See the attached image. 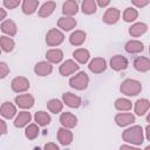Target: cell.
<instances>
[{"instance_id":"obj_1","label":"cell","mask_w":150,"mask_h":150,"mask_svg":"<svg viewBox=\"0 0 150 150\" xmlns=\"http://www.w3.org/2000/svg\"><path fill=\"white\" fill-rule=\"evenodd\" d=\"M123 141L135 144V145H141L144 141V135H143V129L139 125H134L131 128H128L127 130L123 131L122 134Z\"/></svg>"},{"instance_id":"obj_2","label":"cell","mask_w":150,"mask_h":150,"mask_svg":"<svg viewBox=\"0 0 150 150\" xmlns=\"http://www.w3.org/2000/svg\"><path fill=\"white\" fill-rule=\"evenodd\" d=\"M120 90L122 94L127 95V96H136L137 94L141 93L142 90V84L141 82H138L137 80L134 79H127L122 82Z\"/></svg>"},{"instance_id":"obj_3","label":"cell","mask_w":150,"mask_h":150,"mask_svg":"<svg viewBox=\"0 0 150 150\" xmlns=\"http://www.w3.org/2000/svg\"><path fill=\"white\" fill-rule=\"evenodd\" d=\"M89 83V77L84 71H80L79 74L74 75L73 77H70L69 80V84L71 88L77 89V90H83L88 87Z\"/></svg>"},{"instance_id":"obj_4","label":"cell","mask_w":150,"mask_h":150,"mask_svg":"<svg viewBox=\"0 0 150 150\" xmlns=\"http://www.w3.org/2000/svg\"><path fill=\"white\" fill-rule=\"evenodd\" d=\"M64 40V35L62 32H60L56 28H52L48 30L47 35H46V42L48 46L54 47V46H59L63 42Z\"/></svg>"},{"instance_id":"obj_5","label":"cell","mask_w":150,"mask_h":150,"mask_svg":"<svg viewBox=\"0 0 150 150\" xmlns=\"http://www.w3.org/2000/svg\"><path fill=\"white\" fill-rule=\"evenodd\" d=\"M11 87H12V90L15 93H23L29 89V81L23 76H18L13 79Z\"/></svg>"},{"instance_id":"obj_6","label":"cell","mask_w":150,"mask_h":150,"mask_svg":"<svg viewBox=\"0 0 150 150\" xmlns=\"http://www.w3.org/2000/svg\"><path fill=\"white\" fill-rule=\"evenodd\" d=\"M89 70L94 74H101L107 68V62L102 57H95L89 62Z\"/></svg>"},{"instance_id":"obj_7","label":"cell","mask_w":150,"mask_h":150,"mask_svg":"<svg viewBox=\"0 0 150 150\" xmlns=\"http://www.w3.org/2000/svg\"><path fill=\"white\" fill-rule=\"evenodd\" d=\"M15 103L22 109H29L34 105V97L29 94H22L15 97Z\"/></svg>"},{"instance_id":"obj_8","label":"cell","mask_w":150,"mask_h":150,"mask_svg":"<svg viewBox=\"0 0 150 150\" xmlns=\"http://www.w3.org/2000/svg\"><path fill=\"white\" fill-rule=\"evenodd\" d=\"M79 70V64L73 60H67L60 66V74L63 76H68Z\"/></svg>"},{"instance_id":"obj_9","label":"cell","mask_w":150,"mask_h":150,"mask_svg":"<svg viewBox=\"0 0 150 150\" xmlns=\"http://www.w3.org/2000/svg\"><path fill=\"white\" fill-rule=\"evenodd\" d=\"M60 123L66 129H71L77 124V118L71 112H62L60 116Z\"/></svg>"},{"instance_id":"obj_10","label":"cell","mask_w":150,"mask_h":150,"mask_svg":"<svg viewBox=\"0 0 150 150\" xmlns=\"http://www.w3.org/2000/svg\"><path fill=\"white\" fill-rule=\"evenodd\" d=\"M110 67L116 71L123 70L128 67V60L122 55H115L110 60Z\"/></svg>"},{"instance_id":"obj_11","label":"cell","mask_w":150,"mask_h":150,"mask_svg":"<svg viewBox=\"0 0 150 150\" xmlns=\"http://www.w3.org/2000/svg\"><path fill=\"white\" fill-rule=\"evenodd\" d=\"M120 15H121V12L117 9V8H109L105 11V13L103 14V21L108 25H114L120 19Z\"/></svg>"},{"instance_id":"obj_12","label":"cell","mask_w":150,"mask_h":150,"mask_svg":"<svg viewBox=\"0 0 150 150\" xmlns=\"http://www.w3.org/2000/svg\"><path fill=\"white\" fill-rule=\"evenodd\" d=\"M34 71L39 76H47L53 71V66L47 61H41V62L35 64Z\"/></svg>"},{"instance_id":"obj_13","label":"cell","mask_w":150,"mask_h":150,"mask_svg":"<svg viewBox=\"0 0 150 150\" xmlns=\"http://www.w3.org/2000/svg\"><path fill=\"white\" fill-rule=\"evenodd\" d=\"M115 122L120 127H127L135 122V116L130 112H121L115 116Z\"/></svg>"},{"instance_id":"obj_14","label":"cell","mask_w":150,"mask_h":150,"mask_svg":"<svg viewBox=\"0 0 150 150\" xmlns=\"http://www.w3.org/2000/svg\"><path fill=\"white\" fill-rule=\"evenodd\" d=\"M76 23H77L76 20L74 18H71V16H61L59 19V21H57L59 28H61L62 30H66V32L71 30L73 28H75Z\"/></svg>"},{"instance_id":"obj_15","label":"cell","mask_w":150,"mask_h":150,"mask_svg":"<svg viewBox=\"0 0 150 150\" xmlns=\"http://www.w3.org/2000/svg\"><path fill=\"white\" fill-rule=\"evenodd\" d=\"M62 98H63V102L66 103V105H68L70 108H79L82 103L81 98L73 93H64Z\"/></svg>"},{"instance_id":"obj_16","label":"cell","mask_w":150,"mask_h":150,"mask_svg":"<svg viewBox=\"0 0 150 150\" xmlns=\"http://www.w3.org/2000/svg\"><path fill=\"white\" fill-rule=\"evenodd\" d=\"M57 139L62 145H69L73 142V132L69 129L60 128L57 131Z\"/></svg>"},{"instance_id":"obj_17","label":"cell","mask_w":150,"mask_h":150,"mask_svg":"<svg viewBox=\"0 0 150 150\" xmlns=\"http://www.w3.org/2000/svg\"><path fill=\"white\" fill-rule=\"evenodd\" d=\"M0 114H1L5 118L11 120V118H13V117L15 116V114H16V108H15V105H14L13 103H11V102H4L2 105L0 107Z\"/></svg>"},{"instance_id":"obj_18","label":"cell","mask_w":150,"mask_h":150,"mask_svg":"<svg viewBox=\"0 0 150 150\" xmlns=\"http://www.w3.org/2000/svg\"><path fill=\"white\" fill-rule=\"evenodd\" d=\"M79 11V5L76 1L74 0H69V1H66L62 6V13L66 15V16H71L75 15Z\"/></svg>"},{"instance_id":"obj_19","label":"cell","mask_w":150,"mask_h":150,"mask_svg":"<svg viewBox=\"0 0 150 150\" xmlns=\"http://www.w3.org/2000/svg\"><path fill=\"white\" fill-rule=\"evenodd\" d=\"M134 67H135L136 70H138L141 73H145L150 69V60L148 57L138 56L134 61Z\"/></svg>"},{"instance_id":"obj_20","label":"cell","mask_w":150,"mask_h":150,"mask_svg":"<svg viewBox=\"0 0 150 150\" xmlns=\"http://www.w3.org/2000/svg\"><path fill=\"white\" fill-rule=\"evenodd\" d=\"M30 120H32L30 112H28V111H20L19 115L16 116L15 121H14V125L16 128H23V127H26L30 122Z\"/></svg>"},{"instance_id":"obj_21","label":"cell","mask_w":150,"mask_h":150,"mask_svg":"<svg viewBox=\"0 0 150 150\" xmlns=\"http://www.w3.org/2000/svg\"><path fill=\"white\" fill-rule=\"evenodd\" d=\"M125 50L127 53L129 54H137V53H141L143 49H144V46L141 41H137V40H130L125 43Z\"/></svg>"},{"instance_id":"obj_22","label":"cell","mask_w":150,"mask_h":150,"mask_svg":"<svg viewBox=\"0 0 150 150\" xmlns=\"http://www.w3.org/2000/svg\"><path fill=\"white\" fill-rule=\"evenodd\" d=\"M46 57L49 63H59L63 59V53L61 49H57V48L49 49L46 54Z\"/></svg>"},{"instance_id":"obj_23","label":"cell","mask_w":150,"mask_h":150,"mask_svg":"<svg viewBox=\"0 0 150 150\" xmlns=\"http://www.w3.org/2000/svg\"><path fill=\"white\" fill-rule=\"evenodd\" d=\"M1 30L9 36H14L18 32V27L13 20H5L1 23Z\"/></svg>"},{"instance_id":"obj_24","label":"cell","mask_w":150,"mask_h":150,"mask_svg":"<svg viewBox=\"0 0 150 150\" xmlns=\"http://www.w3.org/2000/svg\"><path fill=\"white\" fill-rule=\"evenodd\" d=\"M148 30V26L144 23V22H137V23H134L130 28H129V34L131 36H141L143 35L145 32Z\"/></svg>"},{"instance_id":"obj_25","label":"cell","mask_w":150,"mask_h":150,"mask_svg":"<svg viewBox=\"0 0 150 150\" xmlns=\"http://www.w3.org/2000/svg\"><path fill=\"white\" fill-rule=\"evenodd\" d=\"M150 108V102L146 100V98H141V100H137L136 103H135V112L136 115L138 116H142L144 115Z\"/></svg>"},{"instance_id":"obj_26","label":"cell","mask_w":150,"mask_h":150,"mask_svg":"<svg viewBox=\"0 0 150 150\" xmlns=\"http://www.w3.org/2000/svg\"><path fill=\"white\" fill-rule=\"evenodd\" d=\"M86 36H87V34L83 30H75L69 36V42L73 46H81L86 41Z\"/></svg>"},{"instance_id":"obj_27","label":"cell","mask_w":150,"mask_h":150,"mask_svg":"<svg viewBox=\"0 0 150 150\" xmlns=\"http://www.w3.org/2000/svg\"><path fill=\"white\" fill-rule=\"evenodd\" d=\"M55 8H56V4H55L54 1H47V2H45V4L41 6V8L39 9V16H41V18H47V16H49V15L54 12Z\"/></svg>"},{"instance_id":"obj_28","label":"cell","mask_w":150,"mask_h":150,"mask_svg":"<svg viewBox=\"0 0 150 150\" xmlns=\"http://www.w3.org/2000/svg\"><path fill=\"white\" fill-rule=\"evenodd\" d=\"M39 6V0H25L22 2V12L27 15L35 13Z\"/></svg>"},{"instance_id":"obj_29","label":"cell","mask_w":150,"mask_h":150,"mask_svg":"<svg viewBox=\"0 0 150 150\" xmlns=\"http://www.w3.org/2000/svg\"><path fill=\"white\" fill-rule=\"evenodd\" d=\"M73 56H74V59L79 62V63H87L88 62V60H89V57H90V54H89V52L87 50V49H84V48H79V49H76V50H74V53H73Z\"/></svg>"},{"instance_id":"obj_30","label":"cell","mask_w":150,"mask_h":150,"mask_svg":"<svg viewBox=\"0 0 150 150\" xmlns=\"http://www.w3.org/2000/svg\"><path fill=\"white\" fill-rule=\"evenodd\" d=\"M14 40L9 36H0V48L6 52V53H9L14 49Z\"/></svg>"},{"instance_id":"obj_31","label":"cell","mask_w":150,"mask_h":150,"mask_svg":"<svg viewBox=\"0 0 150 150\" xmlns=\"http://www.w3.org/2000/svg\"><path fill=\"white\" fill-rule=\"evenodd\" d=\"M34 120H35V122H36L39 125L45 127V125L49 124V122H50V116H49V114L46 112V111H38V112L34 115Z\"/></svg>"},{"instance_id":"obj_32","label":"cell","mask_w":150,"mask_h":150,"mask_svg":"<svg viewBox=\"0 0 150 150\" xmlns=\"http://www.w3.org/2000/svg\"><path fill=\"white\" fill-rule=\"evenodd\" d=\"M47 108L49 109L50 112H53V114H59V112L62 110V108H63V103H62L60 100H57V98H52V100L48 101Z\"/></svg>"},{"instance_id":"obj_33","label":"cell","mask_w":150,"mask_h":150,"mask_svg":"<svg viewBox=\"0 0 150 150\" xmlns=\"http://www.w3.org/2000/svg\"><path fill=\"white\" fill-rule=\"evenodd\" d=\"M97 9L96 1L94 0H84L82 2V12L84 14H94Z\"/></svg>"},{"instance_id":"obj_34","label":"cell","mask_w":150,"mask_h":150,"mask_svg":"<svg viewBox=\"0 0 150 150\" xmlns=\"http://www.w3.org/2000/svg\"><path fill=\"white\" fill-rule=\"evenodd\" d=\"M132 107V103L128 98H117L115 101V108L120 111H128Z\"/></svg>"},{"instance_id":"obj_35","label":"cell","mask_w":150,"mask_h":150,"mask_svg":"<svg viewBox=\"0 0 150 150\" xmlns=\"http://www.w3.org/2000/svg\"><path fill=\"white\" fill-rule=\"evenodd\" d=\"M39 131H40V130H39L38 124L32 123V124H28V127L26 128V130H25V135H26V137H27L28 139H34V138L38 137Z\"/></svg>"},{"instance_id":"obj_36","label":"cell","mask_w":150,"mask_h":150,"mask_svg":"<svg viewBox=\"0 0 150 150\" xmlns=\"http://www.w3.org/2000/svg\"><path fill=\"white\" fill-rule=\"evenodd\" d=\"M137 16H138V12H137V9H135V8H132V7L125 8V11H124V13H123V19H124V21H127V22L135 21V20L137 19Z\"/></svg>"},{"instance_id":"obj_37","label":"cell","mask_w":150,"mask_h":150,"mask_svg":"<svg viewBox=\"0 0 150 150\" xmlns=\"http://www.w3.org/2000/svg\"><path fill=\"white\" fill-rule=\"evenodd\" d=\"M9 74V67L6 62H0V79H5Z\"/></svg>"},{"instance_id":"obj_38","label":"cell","mask_w":150,"mask_h":150,"mask_svg":"<svg viewBox=\"0 0 150 150\" xmlns=\"http://www.w3.org/2000/svg\"><path fill=\"white\" fill-rule=\"evenodd\" d=\"M20 5V1L19 0H5L4 1V6L7 8V9H14L15 7H18Z\"/></svg>"},{"instance_id":"obj_39","label":"cell","mask_w":150,"mask_h":150,"mask_svg":"<svg viewBox=\"0 0 150 150\" xmlns=\"http://www.w3.org/2000/svg\"><path fill=\"white\" fill-rule=\"evenodd\" d=\"M6 132H7V124H6V122L4 120L0 118V136L5 135Z\"/></svg>"},{"instance_id":"obj_40","label":"cell","mask_w":150,"mask_h":150,"mask_svg":"<svg viewBox=\"0 0 150 150\" xmlns=\"http://www.w3.org/2000/svg\"><path fill=\"white\" fill-rule=\"evenodd\" d=\"M132 4L135 5V6H137V7H144V6H146L148 4H149V1L148 0H132Z\"/></svg>"},{"instance_id":"obj_41","label":"cell","mask_w":150,"mask_h":150,"mask_svg":"<svg viewBox=\"0 0 150 150\" xmlns=\"http://www.w3.org/2000/svg\"><path fill=\"white\" fill-rule=\"evenodd\" d=\"M43 150H60V148L55 143H47L43 148Z\"/></svg>"},{"instance_id":"obj_42","label":"cell","mask_w":150,"mask_h":150,"mask_svg":"<svg viewBox=\"0 0 150 150\" xmlns=\"http://www.w3.org/2000/svg\"><path fill=\"white\" fill-rule=\"evenodd\" d=\"M109 4H110V1H109V0H98L96 5H98L100 7H105V6H108Z\"/></svg>"},{"instance_id":"obj_43","label":"cell","mask_w":150,"mask_h":150,"mask_svg":"<svg viewBox=\"0 0 150 150\" xmlns=\"http://www.w3.org/2000/svg\"><path fill=\"white\" fill-rule=\"evenodd\" d=\"M120 150H141V149L135 148V146H131V145H122L120 148Z\"/></svg>"},{"instance_id":"obj_44","label":"cell","mask_w":150,"mask_h":150,"mask_svg":"<svg viewBox=\"0 0 150 150\" xmlns=\"http://www.w3.org/2000/svg\"><path fill=\"white\" fill-rule=\"evenodd\" d=\"M6 15H7L6 11H5L4 8H1V7H0V21H2V20L6 18Z\"/></svg>"},{"instance_id":"obj_45","label":"cell","mask_w":150,"mask_h":150,"mask_svg":"<svg viewBox=\"0 0 150 150\" xmlns=\"http://www.w3.org/2000/svg\"><path fill=\"white\" fill-rule=\"evenodd\" d=\"M149 130H150V127L148 125V127L145 128V132H146V138H148V139H150V131H149Z\"/></svg>"},{"instance_id":"obj_46","label":"cell","mask_w":150,"mask_h":150,"mask_svg":"<svg viewBox=\"0 0 150 150\" xmlns=\"http://www.w3.org/2000/svg\"><path fill=\"white\" fill-rule=\"evenodd\" d=\"M145 150H150V146H146V148H145Z\"/></svg>"},{"instance_id":"obj_47","label":"cell","mask_w":150,"mask_h":150,"mask_svg":"<svg viewBox=\"0 0 150 150\" xmlns=\"http://www.w3.org/2000/svg\"><path fill=\"white\" fill-rule=\"evenodd\" d=\"M0 54H1V48H0Z\"/></svg>"}]
</instances>
